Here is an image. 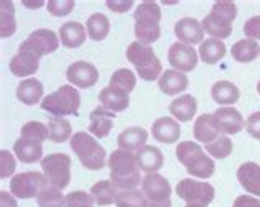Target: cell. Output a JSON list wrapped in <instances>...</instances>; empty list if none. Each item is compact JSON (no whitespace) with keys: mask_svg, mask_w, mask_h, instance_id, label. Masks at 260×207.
<instances>
[{"mask_svg":"<svg viewBox=\"0 0 260 207\" xmlns=\"http://www.w3.org/2000/svg\"><path fill=\"white\" fill-rule=\"evenodd\" d=\"M86 37L87 34H86L84 25H81L78 22H66L61 25V28H59L61 45L64 48H70V50L83 46L86 41Z\"/></svg>","mask_w":260,"mask_h":207,"instance_id":"4316f807","label":"cell"},{"mask_svg":"<svg viewBox=\"0 0 260 207\" xmlns=\"http://www.w3.org/2000/svg\"><path fill=\"white\" fill-rule=\"evenodd\" d=\"M15 30H17V23H15L13 2L2 0V4H0V34H2V38H9L15 33Z\"/></svg>","mask_w":260,"mask_h":207,"instance_id":"e575fe53","label":"cell"},{"mask_svg":"<svg viewBox=\"0 0 260 207\" xmlns=\"http://www.w3.org/2000/svg\"><path fill=\"white\" fill-rule=\"evenodd\" d=\"M258 50H260V46L257 45L255 40L242 38L232 46L231 54L237 63H252V61L258 56Z\"/></svg>","mask_w":260,"mask_h":207,"instance_id":"d6a6232c","label":"cell"},{"mask_svg":"<svg viewBox=\"0 0 260 207\" xmlns=\"http://www.w3.org/2000/svg\"><path fill=\"white\" fill-rule=\"evenodd\" d=\"M13 153L17 155V158L22 163H35L38 160H42L43 147H42V143L26 140V138L20 136L18 140H15V143H13Z\"/></svg>","mask_w":260,"mask_h":207,"instance_id":"83f0119b","label":"cell"},{"mask_svg":"<svg viewBox=\"0 0 260 207\" xmlns=\"http://www.w3.org/2000/svg\"><path fill=\"white\" fill-rule=\"evenodd\" d=\"M107 166L111 169V181L119 189H135L142 183L140 168L135 153L124 150H115L109 156Z\"/></svg>","mask_w":260,"mask_h":207,"instance_id":"6da1fadb","label":"cell"},{"mask_svg":"<svg viewBox=\"0 0 260 207\" xmlns=\"http://www.w3.org/2000/svg\"><path fill=\"white\" fill-rule=\"evenodd\" d=\"M106 5L115 13H125L134 7V0H107Z\"/></svg>","mask_w":260,"mask_h":207,"instance_id":"7dc6e473","label":"cell"},{"mask_svg":"<svg viewBox=\"0 0 260 207\" xmlns=\"http://www.w3.org/2000/svg\"><path fill=\"white\" fill-rule=\"evenodd\" d=\"M142 192L145 194L147 207H172V186L161 175H147L142 179Z\"/></svg>","mask_w":260,"mask_h":207,"instance_id":"8fae6325","label":"cell"},{"mask_svg":"<svg viewBox=\"0 0 260 207\" xmlns=\"http://www.w3.org/2000/svg\"><path fill=\"white\" fill-rule=\"evenodd\" d=\"M213 115H214L216 125L221 133L236 135L245 127L244 117L234 107H221V109H217Z\"/></svg>","mask_w":260,"mask_h":207,"instance_id":"9a60e30c","label":"cell"},{"mask_svg":"<svg viewBox=\"0 0 260 207\" xmlns=\"http://www.w3.org/2000/svg\"><path fill=\"white\" fill-rule=\"evenodd\" d=\"M148 201L143 192L139 189H125L120 191L115 199V207H147Z\"/></svg>","mask_w":260,"mask_h":207,"instance_id":"ab89813d","label":"cell"},{"mask_svg":"<svg viewBox=\"0 0 260 207\" xmlns=\"http://www.w3.org/2000/svg\"><path fill=\"white\" fill-rule=\"evenodd\" d=\"M237 17V5L231 0H219L213 4V9L203 18V30L211 38L225 40L232 34V23Z\"/></svg>","mask_w":260,"mask_h":207,"instance_id":"3957f363","label":"cell"},{"mask_svg":"<svg viewBox=\"0 0 260 207\" xmlns=\"http://www.w3.org/2000/svg\"><path fill=\"white\" fill-rule=\"evenodd\" d=\"M45 2H42V0H40V2H28V0H23V5H26V7H31V9H35V7H42Z\"/></svg>","mask_w":260,"mask_h":207,"instance_id":"f907efd6","label":"cell"},{"mask_svg":"<svg viewBox=\"0 0 260 207\" xmlns=\"http://www.w3.org/2000/svg\"><path fill=\"white\" fill-rule=\"evenodd\" d=\"M0 207H18L15 196L12 192L0 191Z\"/></svg>","mask_w":260,"mask_h":207,"instance_id":"681fc988","label":"cell"},{"mask_svg":"<svg viewBox=\"0 0 260 207\" xmlns=\"http://www.w3.org/2000/svg\"><path fill=\"white\" fill-rule=\"evenodd\" d=\"M135 20V37L143 45H152L160 38V20L161 9L156 2L145 0L134 12Z\"/></svg>","mask_w":260,"mask_h":207,"instance_id":"277c9868","label":"cell"},{"mask_svg":"<svg viewBox=\"0 0 260 207\" xmlns=\"http://www.w3.org/2000/svg\"><path fill=\"white\" fill-rule=\"evenodd\" d=\"M94 197L86 191H73L66 196L64 207H94Z\"/></svg>","mask_w":260,"mask_h":207,"instance_id":"b9f144b4","label":"cell"},{"mask_svg":"<svg viewBox=\"0 0 260 207\" xmlns=\"http://www.w3.org/2000/svg\"><path fill=\"white\" fill-rule=\"evenodd\" d=\"M176 158L193 178L208 179L216 171L214 160L204 153L201 145L196 142H181L176 147Z\"/></svg>","mask_w":260,"mask_h":207,"instance_id":"7a4b0ae2","label":"cell"},{"mask_svg":"<svg viewBox=\"0 0 260 207\" xmlns=\"http://www.w3.org/2000/svg\"><path fill=\"white\" fill-rule=\"evenodd\" d=\"M48 132H50V140L54 143H64L66 140H71L73 136V130H71V123L66 119H53L48 120L46 123Z\"/></svg>","mask_w":260,"mask_h":207,"instance_id":"d590c367","label":"cell"},{"mask_svg":"<svg viewBox=\"0 0 260 207\" xmlns=\"http://www.w3.org/2000/svg\"><path fill=\"white\" fill-rule=\"evenodd\" d=\"M91 196L94 197V202L98 205H111L119 196V188L112 181L104 179V181H99L92 186Z\"/></svg>","mask_w":260,"mask_h":207,"instance_id":"1f68e13d","label":"cell"},{"mask_svg":"<svg viewBox=\"0 0 260 207\" xmlns=\"http://www.w3.org/2000/svg\"><path fill=\"white\" fill-rule=\"evenodd\" d=\"M99 100H101V106L107 109L109 112H124V110L128 107L130 99H128V94L125 91H120V89H115L112 86H107L104 87L102 91L99 92Z\"/></svg>","mask_w":260,"mask_h":207,"instance_id":"603a6c76","label":"cell"},{"mask_svg":"<svg viewBox=\"0 0 260 207\" xmlns=\"http://www.w3.org/2000/svg\"><path fill=\"white\" fill-rule=\"evenodd\" d=\"M196 110H198L196 99L189 94H184L170 104V114H172L178 122L193 120V117L196 115Z\"/></svg>","mask_w":260,"mask_h":207,"instance_id":"f546056e","label":"cell"},{"mask_svg":"<svg viewBox=\"0 0 260 207\" xmlns=\"http://www.w3.org/2000/svg\"><path fill=\"white\" fill-rule=\"evenodd\" d=\"M37 204L40 207H64L66 197L63 196L61 189L54 188V186L48 184L40 191V194L37 196Z\"/></svg>","mask_w":260,"mask_h":207,"instance_id":"8d00e7d4","label":"cell"},{"mask_svg":"<svg viewBox=\"0 0 260 207\" xmlns=\"http://www.w3.org/2000/svg\"><path fill=\"white\" fill-rule=\"evenodd\" d=\"M79 107L81 94L71 84L58 87L56 91L48 94L42 100V109L53 117H56V119H63L66 115H78Z\"/></svg>","mask_w":260,"mask_h":207,"instance_id":"52a82bcc","label":"cell"},{"mask_svg":"<svg viewBox=\"0 0 260 207\" xmlns=\"http://www.w3.org/2000/svg\"><path fill=\"white\" fill-rule=\"evenodd\" d=\"M147 140H148V132L145 128L130 127L117 136V145H119V150L137 153V151H140L143 147H147Z\"/></svg>","mask_w":260,"mask_h":207,"instance_id":"44dd1931","label":"cell"},{"mask_svg":"<svg viewBox=\"0 0 260 207\" xmlns=\"http://www.w3.org/2000/svg\"><path fill=\"white\" fill-rule=\"evenodd\" d=\"M168 63L173 66L175 71L191 73L198 66V53L193 46L176 41L168 50Z\"/></svg>","mask_w":260,"mask_h":207,"instance_id":"5bb4252c","label":"cell"},{"mask_svg":"<svg viewBox=\"0 0 260 207\" xmlns=\"http://www.w3.org/2000/svg\"><path fill=\"white\" fill-rule=\"evenodd\" d=\"M257 92L260 94V81H258V84H257Z\"/></svg>","mask_w":260,"mask_h":207,"instance_id":"f5cc1de1","label":"cell"},{"mask_svg":"<svg viewBox=\"0 0 260 207\" xmlns=\"http://www.w3.org/2000/svg\"><path fill=\"white\" fill-rule=\"evenodd\" d=\"M184 207H204V205H200V204H188V205H184Z\"/></svg>","mask_w":260,"mask_h":207,"instance_id":"816d5d0a","label":"cell"},{"mask_svg":"<svg viewBox=\"0 0 260 207\" xmlns=\"http://www.w3.org/2000/svg\"><path fill=\"white\" fill-rule=\"evenodd\" d=\"M176 196L188 204H200L208 207L214 201L216 191L206 181H196V179H181L176 184Z\"/></svg>","mask_w":260,"mask_h":207,"instance_id":"9c48e42d","label":"cell"},{"mask_svg":"<svg viewBox=\"0 0 260 207\" xmlns=\"http://www.w3.org/2000/svg\"><path fill=\"white\" fill-rule=\"evenodd\" d=\"M175 34L176 38L184 45H198L203 43L204 38V30L203 25L198 22L196 18H181L175 23Z\"/></svg>","mask_w":260,"mask_h":207,"instance_id":"e0dca14e","label":"cell"},{"mask_svg":"<svg viewBox=\"0 0 260 207\" xmlns=\"http://www.w3.org/2000/svg\"><path fill=\"white\" fill-rule=\"evenodd\" d=\"M258 53H260V50H258Z\"/></svg>","mask_w":260,"mask_h":207,"instance_id":"db71d44e","label":"cell"},{"mask_svg":"<svg viewBox=\"0 0 260 207\" xmlns=\"http://www.w3.org/2000/svg\"><path fill=\"white\" fill-rule=\"evenodd\" d=\"M20 48L35 53L38 58H43L46 54L54 53L59 48V34L53 30L40 28L28 34V38L20 43Z\"/></svg>","mask_w":260,"mask_h":207,"instance_id":"7c38bea8","label":"cell"},{"mask_svg":"<svg viewBox=\"0 0 260 207\" xmlns=\"http://www.w3.org/2000/svg\"><path fill=\"white\" fill-rule=\"evenodd\" d=\"M20 136L26 138V140H31V142L43 143L45 140H50V132H48V127L45 123L38 120H31V122H26L22 127Z\"/></svg>","mask_w":260,"mask_h":207,"instance_id":"f35d334b","label":"cell"},{"mask_svg":"<svg viewBox=\"0 0 260 207\" xmlns=\"http://www.w3.org/2000/svg\"><path fill=\"white\" fill-rule=\"evenodd\" d=\"M189 81L186 78V74H183L175 69H167L161 74V78L158 79V87L163 94L167 95H176L188 89Z\"/></svg>","mask_w":260,"mask_h":207,"instance_id":"d4e9b609","label":"cell"},{"mask_svg":"<svg viewBox=\"0 0 260 207\" xmlns=\"http://www.w3.org/2000/svg\"><path fill=\"white\" fill-rule=\"evenodd\" d=\"M232 207H260V201L255 196H239Z\"/></svg>","mask_w":260,"mask_h":207,"instance_id":"c3c4849f","label":"cell"},{"mask_svg":"<svg viewBox=\"0 0 260 207\" xmlns=\"http://www.w3.org/2000/svg\"><path fill=\"white\" fill-rule=\"evenodd\" d=\"M66 79L74 87L89 89L98 84L99 71H98V67L91 63H87V61H74V63L68 67Z\"/></svg>","mask_w":260,"mask_h":207,"instance_id":"4fadbf2b","label":"cell"},{"mask_svg":"<svg viewBox=\"0 0 260 207\" xmlns=\"http://www.w3.org/2000/svg\"><path fill=\"white\" fill-rule=\"evenodd\" d=\"M17 99L25 106H35L40 100H43V84L35 78L23 79L17 86Z\"/></svg>","mask_w":260,"mask_h":207,"instance_id":"484cf974","label":"cell"},{"mask_svg":"<svg viewBox=\"0 0 260 207\" xmlns=\"http://www.w3.org/2000/svg\"><path fill=\"white\" fill-rule=\"evenodd\" d=\"M87 37L92 41H102L111 31V22L104 13H92L87 18Z\"/></svg>","mask_w":260,"mask_h":207,"instance_id":"836d02e7","label":"cell"},{"mask_svg":"<svg viewBox=\"0 0 260 207\" xmlns=\"http://www.w3.org/2000/svg\"><path fill=\"white\" fill-rule=\"evenodd\" d=\"M42 169L48 183L58 189H64L71 181V156L66 153L48 155L42 160Z\"/></svg>","mask_w":260,"mask_h":207,"instance_id":"ba28073f","label":"cell"},{"mask_svg":"<svg viewBox=\"0 0 260 207\" xmlns=\"http://www.w3.org/2000/svg\"><path fill=\"white\" fill-rule=\"evenodd\" d=\"M237 179L252 196L260 197V166L254 161L242 163L237 169Z\"/></svg>","mask_w":260,"mask_h":207,"instance_id":"7402d4cb","label":"cell"},{"mask_svg":"<svg viewBox=\"0 0 260 207\" xmlns=\"http://www.w3.org/2000/svg\"><path fill=\"white\" fill-rule=\"evenodd\" d=\"M228 53V46L224 45L222 40L208 38L200 45V58L206 64H216L219 63Z\"/></svg>","mask_w":260,"mask_h":207,"instance_id":"4dcf8cb0","label":"cell"},{"mask_svg":"<svg viewBox=\"0 0 260 207\" xmlns=\"http://www.w3.org/2000/svg\"><path fill=\"white\" fill-rule=\"evenodd\" d=\"M109 86H112L115 89H120V91H125L130 94L137 86V76L127 67H120L117 69L112 76H111V82Z\"/></svg>","mask_w":260,"mask_h":207,"instance_id":"74e56055","label":"cell"},{"mask_svg":"<svg viewBox=\"0 0 260 207\" xmlns=\"http://www.w3.org/2000/svg\"><path fill=\"white\" fill-rule=\"evenodd\" d=\"M15 168H17V161L10 151L7 150L0 151V178L2 179L10 178L15 172Z\"/></svg>","mask_w":260,"mask_h":207,"instance_id":"ee69618b","label":"cell"},{"mask_svg":"<svg viewBox=\"0 0 260 207\" xmlns=\"http://www.w3.org/2000/svg\"><path fill=\"white\" fill-rule=\"evenodd\" d=\"M48 12L54 17H66L73 12V9L76 7L74 0H50L46 4Z\"/></svg>","mask_w":260,"mask_h":207,"instance_id":"7bdbcfd3","label":"cell"},{"mask_svg":"<svg viewBox=\"0 0 260 207\" xmlns=\"http://www.w3.org/2000/svg\"><path fill=\"white\" fill-rule=\"evenodd\" d=\"M127 59L135 66L137 74L140 76V79L152 82L161 78L163 66L161 61L156 58L153 53V48L150 45H143L140 41H134L130 43L125 51Z\"/></svg>","mask_w":260,"mask_h":207,"instance_id":"5b68a950","label":"cell"},{"mask_svg":"<svg viewBox=\"0 0 260 207\" xmlns=\"http://www.w3.org/2000/svg\"><path fill=\"white\" fill-rule=\"evenodd\" d=\"M152 135L160 143H175L181 136V127L172 117H160L152 125Z\"/></svg>","mask_w":260,"mask_h":207,"instance_id":"ac0fdd59","label":"cell"},{"mask_svg":"<svg viewBox=\"0 0 260 207\" xmlns=\"http://www.w3.org/2000/svg\"><path fill=\"white\" fill-rule=\"evenodd\" d=\"M135 156H137V163H139V168L143 172H147V175H155L156 171H160L163 168V163H165L161 150L152 147V145H147L140 151H137Z\"/></svg>","mask_w":260,"mask_h":207,"instance_id":"ffe728a7","label":"cell"},{"mask_svg":"<svg viewBox=\"0 0 260 207\" xmlns=\"http://www.w3.org/2000/svg\"><path fill=\"white\" fill-rule=\"evenodd\" d=\"M211 95L219 106H234L241 97V91H239L236 84H232L229 81H217L211 87Z\"/></svg>","mask_w":260,"mask_h":207,"instance_id":"f1b7e54d","label":"cell"},{"mask_svg":"<svg viewBox=\"0 0 260 207\" xmlns=\"http://www.w3.org/2000/svg\"><path fill=\"white\" fill-rule=\"evenodd\" d=\"M219 128L216 125L214 115L213 114H203L196 119L194 127H193V136L194 140L201 142L204 145H208L211 142H214L219 136Z\"/></svg>","mask_w":260,"mask_h":207,"instance_id":"cb8c5ba5","label":"cell"},{"mask_svg":"<svg viewBox=\"0 0 260 207\" xmlns=\"http://www.w3.org/2000/svg\"><path fill=\"white\" fill-rule=\"evenodd\" d=\"M245 128H247V132L250 136L257 138L260 140V112H255L249 115L247 122H245Z\"/></svg>","mask_w":260,"mask_h":207,"instance_id":"bcb514c9","label":"cell"},{"mask_svg":"<svg viewBox=\"0 0 260 207\" xmlns=\"http://www.w3.org/2000/svg\"><path fill=\"white\" fill-rule=\"evenodd\" d=\"M232 148H234L232 147V140L225 135H219L214 142L206 145V151L213 158H216V160H224V158H228L232 153Z\"/></svg>","mask_w":260,"mask_h":207,"instance_id":"60d3db41","label":"cell"},{"mask_svg":"<svg viewBox=\"0 0 260 207\" xmlns=\"http://www.w3.org/2000/svg\"><path fill=\"white\" fill-rule=\"evenodd\" d=\"M9 67L13 76H17V78H26V76H31L38 71L40 58L35 53L23 50V48L18 46V51L15 56L10 59Z\"/></svg>","mask_w":260,"mask_h":207,"instance_id":"2e32d148","label":"cell"},{"mask_svg":"<svg viewBox=\"0 0 260 207\" xmlns=\"http://www.w3.org/2000/svg\"><path fill=\"white\" fill-rule=\"evenodd\" d=\"M245 37L250 40H260V15L250 17L244 25Z\"/></svg>","mask_w":260,"mask_h":207,"instance_id":"f6af8a7d","label":"cell"},{"mask_svg":"<svg viewBox=\"0 0 260 207\" xmlns=\"http://www.w3.org/2000/svg\"><path fill=\"white\" fill-rule=\"evenodd\" d=\"M46 176L38 171L18 172L10 179V192L17 199H31L40 194L45 186H48Z\"/></svg>","mask_w":260,"mask_h":207,"instance_id":"30bf717a","label":"cell"},{"mask_svg":"<svg viewBox=\"0 0 260 207\" xmlns=\"http://www.w3.org/2000/svg\"><path fill=\"white\" fill-rule=\"evenodd\" d=\"M70 147L86 169L99 171L106 166V150L92 135L76 132L71 136Z\"/></svg>","mask_w":260,"mask_h":207,"instance_id":"8992f818","label":"cell"},{"mask_svg":"<svg viewBox=\"0 0 260 207\" xmlns=\"http://www.w3.org/2000/svg\"><path fill=\"white\" fill-rule=\"evenodd\" d=\"M115 115L117 114L109 112V110L102 106L95 107L91 112V115H89V132L95 138H106L112 130Z\"/></svg>","mask_w":260,"mask_h":207,"instance_id":"d6986e66","label":"cell"}]
</instances>
